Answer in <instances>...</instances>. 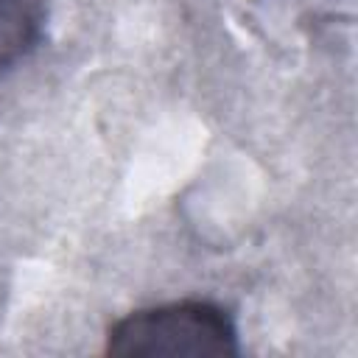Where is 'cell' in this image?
<instances>
[{
  "instance_id": "obj_2",
  "label": "cell",
  "mask_w": 358,
  "mask_h": 358,
  "mask_svg": "<svg viewBox=\"0 0 358 358\" xmlns=\"http://www.w3.org/2000/svg\"><path fill=\"white\" fill-rule=\"evenodd\" d=\"M48 0H0V78L39 45Z\"/></svg>"
},
{
  "instance_id": "obj_1",
  "label": "cell",
  "mask_w": 358,
  "mask_h": 358,
  "mask_svg": "<svg viewBox=\"0 0 358 358\" xmlns=\"http://www.w3.org/2000/svg\"><path fill=\"white\" fill-rule=\"evenodd\" d=\"M109 355H238L232 313L210 299H179L126 313L109 327Z\"/></svg>"
}]
</instances>
